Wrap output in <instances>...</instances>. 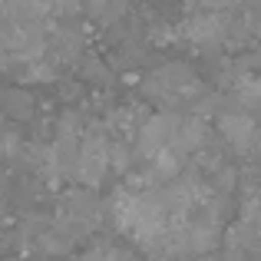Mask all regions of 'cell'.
Wrapping results in <instances>:
<instances>
[{
  "instance_id": "obj_3",
  "label": "cell",
  "mask_w": 261,
  "mask_h": 261,
  "mask_svg": "<svg viewBox=\"0 0 261 261\" xmlns=\"http://www.w3.org/2000/svg\"><path fill=\"white\" fill-rule=\"evenodd\" d=\"M178 37L189 40L195 50H215L222 43H231V20L225 10H202L192 13L182 27H178Z\"/></svg>"
},
{
  "instance_id": "obj_6",
  "label": "cell",
  "mask_w": 261,
  "mask_h": 261,
  "mask_svg": "<svg viewBox=\"0 0 261 261\" xmlns=\"http://www.w3.org/2000/svg\"><path fill=\"white\" fill-rule=\"evenodd\" d=\"M198 7H205V10H228V7L242 4V0H195Z\"/></svg>"
},
{
  "instance_id": "obj_4",
  "label": "cell",
  "mask_w": 261,
  "mask_h": 261,
  "mask_svg": "<svg viewBox=\"0 0 261 261\" xmlns=\"http://www.w3.org/2000/svg\"><path fill=\"white\" fill-rule=\"evenodd\" d=\"M218 129L238 155H255L261 149V129L248 113H225L218 119Z\"/></svg>"
},
{
  "instance_id": "obj_2",
  "label": "cell",
  "mask_w": 261,
  "mask_h": 261,
  "mask_svg": "<svg viewBox=\"0 0 261 261\" xmlns=\"http://www.w3.org/2000/svg\"><path fill=\"white\" fill-rule=\"evenodd\" d=\"M142 93H146L149 99L162 102V106H178V102H185V99L202 93V80L185 63H166V66H159V70H152L146 76Z\"/></svg>"
},
{
  "instance_id": "obj_5",
  "label": "cell",
  "mask_w": 261,
  "mask_h": 261,
  "mask_svg": "<svg viewBox=\"0 0 261 261\" xmlns=\"http://www.w3.org/2000/svg\"><path fill=\"white\" fill-rule=\"evenodd\" d=\"M109 162H113V155H109L106 139L89 136L83 146H80V152H76V175L83 178L86 185H99V178L106 175Z\"/></svg>"
},
{
  "instance_id": "obj_7",
  "label": "cell",
  "mask_w": 261,
  "mask_h": 261,
  "mask_svg": "<svg viewBox=\"0 0 261 261\" xmlns=\"http://www.w3.org/2000/svg\"><path fill=\"white\" fill-rule=\"evenodd\" d=\"M242 96H245V99H261V76L248 80V83L242 86Z\"/></svg>"
},
{
  "instance_id": "obj_1",
  "label": "cell",
  "mask_w": 261,
  "mask_h": 261,
  "mask_svg": "<svg viewBox=\"0 0 261 261\" xmlns=\"http://www.w3.org/2000/svg\"><path fill=\"white\" fill-rule=\"evenodd\" d=\"M169 205L152 192H119L116 195V222L126 235L152 245L169 235Z\"/></svg>"
}]
</instances>
